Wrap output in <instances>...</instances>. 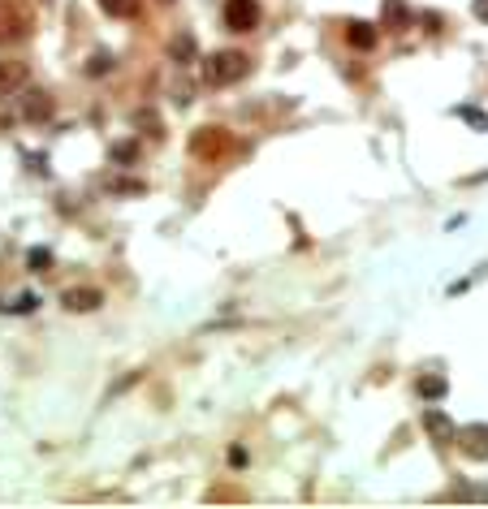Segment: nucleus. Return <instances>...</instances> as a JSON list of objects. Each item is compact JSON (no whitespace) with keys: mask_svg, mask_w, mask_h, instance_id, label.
<instances>
[{"mask_svg":"<svg viewBox=\"0 0 488 509\" xmlns=\"http://www.w3.org/2000/svg\"><path fill=\"white\" fill-rule=\"evenodd\" d=\"M246 70H251V61L242 52H216L212 61H207V78L212 82H238V78H246Z\"/></svg>","mask_w":488,"mask_h":509,"instance_id":"1","label":"nucleus"},{"mask_svg":"<svg viewBox=\"0 0 488 509\" xmlns=\"http://www.w3.org/2000/svg\"><path fill=\"white\" fill-rule=\"evenodd\" d=\"M225 26L229 31H255L259 26V5L255 0H229L225 5Z\"/></svg>","mask_w":488,"mask_h":509,"instance_id":"2","label":"nucleus"},{"mask_svg":"<svg viewBox=\"0 0 488 509\" xmlns=\"http://www.w3.org/2000/svg\"><path fill=\"white\" fill-rule=\"evenodd\" d=\"M458 449L471 462H488V427H467L458 432Z\"/></svg>","mask_w":488,"mask_h":509,"instance_id":"3","label":"nucleus"},{"mask_svg":"<svg viewBox=\"0 0 488 509\" xmlns=\"http://www.w3.org/2000/svg\"><path fill=\"white\" fill-rule=\"evenodd\" d=\"M415 393L423 402H441L445 393H450V384H445V376H437V371H428V376H419L415 380Z\"/></svg>","mask_w":488,"mask_h":509,"instance_id":"4","label":"nucleus"},{"mask_svg":"<svg viewBox=\"0 0 488 509\" xmlns=\"http://www.w3.org/2000/svg\"><path fill=\"white\" fill-rule=\"evenodd\" d=\"M381 18H385V26H389V31H406L415 13L406 9V0H385V9H381Z\"/></svg>","mask_w":488,"mask_h":509,"instance_id":"5","label":"nucleus"},{"mask_svg":"<svg viewBox=\"0 0 488 509\" xmlns=\"http://www.w3.org/2000/svg\"><path fill=\"white\" fill-rule=\"evenodd\" d=\"M346 39H350L354 48H363V52H367V48H376V39H381V35H376V26H372V22H350V26H346Z\"/></svg>","mask_w":488,"mask_h":509,"instance_id":"6","label":"nucleus"},{"mask_svg":"<svg viewBox=\"0 0 488 509\" xmlns=\"http://www.w3.org/2000/svg\"><path fill=\"white\" fill-rule=\"evenodd\" d=\"M423 427H428L432 436H437V440H454V436H458V432H454V423H450L441 410H428V415H423Z\"/></svg>","mask_w":488,"mask_h":509,"instance_id":"7","label":"nucleus"},{"mask_svg":"<svg viewBox=\"0 0 488 509\" xmlns=\"http://www.w3.org/2000/svg\"><path fill=\"white\" fill-rule=\"evenodd\" d=\"M22 78H26V65H22V61H5V65H0V91H13Z\"/></svg>","mask_w":488,"mask_h":509,"instance_id":"8","label":"nucleus"},{"mask_svg":"<svg viewBox=\"0 0 488 509\" xmlns=\"http://www.w3.org/2000/svg\"><path fill=\"white\" fill-rule=\"evenodd\" d=\"M454 112H458V117H462L467 126H475V130H488V112H479V108H471V104H458Z\"/></svg>","mask_w":488,"mask_h":509,"instance_id":"9","label":"nucleus"},{"mask_svg":"<svg viewBox=\"0 0 488 509\" xmlns=\"http://www.w3.org/2000/svg\"><path fill=\"white\" fill-rule=\"evenodd\" d=\"M99 5H104L108 13H126V18L134 13V0H99Z\"/></svg>","mask_w":488,"mask_h":509,"instance_id":"10","label":"nucleus"},{"mask_svg":"<svg viewBox=\"0 0 488 509\" xmlns=\"http://www.w3.org/2000/svg\"><path fill=\"white\" fill-rule=\"evenodd\" d=\"M95 302H99V294H91V290H87V294H70V307H74V311H78V307H87V311H91Z\"/></svg>","mask_w":488,"mask_h":509,"instance_id":"11","label":"nucleus"},{"mask_svg":"<svg viewBox=\"0 0 488 509\" xmlns=\"http://www.w3.org/2000/svg\"><path fill=\"white\" fill-rule=\"evenodd\" d=\"M423 22H428V31H441L445 26V18H437V13H423Z\"/></svg>","mask_w":488,"mask_h":509,"instance_id":"12","label":"nucleus"},{"mask_svg":"<svg viewBox=\"0 0 488 509\" xmlns=\"http://www.w3.org/2000/svg\"><path fill=\"white\" fill-rule=\"evenodd\" d=\"M475 18H479V22H488V0H475Z\"/></svg>","mask_w":488,"mask_h":509,"instance_id":"13","label":"nucleus"},{"mask_svg":"<svg viewBox=\"0 0 488 509\" xmlns=\"http://www.w3.org/2000/svg\"><path fill=\"white\" fill-rule=\"evenodd\" d=\"M165 5H169V0H165Z\"/></svg>","mask_w":488,"mask_h":509,"instance_id":"14","label":"nucleus"}]
</instances>
